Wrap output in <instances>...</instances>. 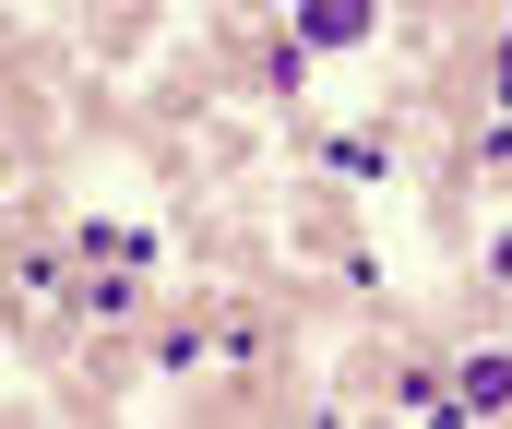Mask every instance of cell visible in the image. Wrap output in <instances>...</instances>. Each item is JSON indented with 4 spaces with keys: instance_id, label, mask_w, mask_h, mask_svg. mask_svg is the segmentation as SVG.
Listing matches in <instances>:
<instances>
[{
    "instance_id": "1",
    "label": "cell",
    "mask_w": 512,
    "mask_h": 429,
    "mask_svg": "<svg viewBox=\"0 0 512 429\" xmlns=\"http://www.w3.org/2000/svg\"><path fill=\"white\" fill-rule=\"evenodd\" d=\"M453 406H465V418H501V406H512V346H465Z\"/></svg>"
},
{
    "instance_id": "2",
    "label": "cell",
    "mask_w": 512,
    "mask_h": 429,
    "mask_svg": "<svg viewBox=\"0 0 512 429\" xmlns=\"http://www.w3.org/2000/svg\"><path fill=\"white\" fill-rule=\"evenodd\" d=\"M382 24V0H298V48H358Z\"/></svg>"
},
{
    "instance_id": "3",
    "label": "cell",
    "mask_w": 512,
    "mask_h": 429,
    "mask_svg": "<svg viewBox=\"0 0 512 429\" xmlns=\"http://www.w3.org/2000/svg\"><path fill=\"white\" fill-rule=\"evenodd\" d=\"M489 96H501V120H512V48H501V60H489Z\"/></svg>"
},
{
    "instance_id": "4",
    "label": "cell",
    "mask_w": 512,
    "mask_h": 429,
    "mask_svg": "<svg viewBox=\"0 0 512 429\" xmlns=\"http://www.w3.org/2000/svg\"><path fill=\"white\" fill-rule=\"evenodd\" d=\"M489 275H512V227H501V239H489Z\"/></svg>"
}]
</instances>
